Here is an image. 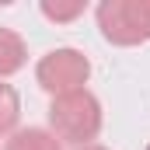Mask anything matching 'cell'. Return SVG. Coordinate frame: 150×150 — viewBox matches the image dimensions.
I'll return each mask as SVG.
<instances>
[{
    "mask_svg": "<svg viewBox=\"0 0 150 150\" xmlns=\"http://www.w3.org/2000/svg\"><path fill=\"white\" fill-rule=\"evenodd\" d=\"M49 126L59 143L91 147V140H98V133H101V101L87 87L59 94L49 105Z\"/></svg>",
    "mask_w": 150,
    "mask_h": 150,
    "instance_id": "1",
    "label": "cell"
},
{
    "mask_svg": "<svg viewBox=\"0 0 150 150\" xmlns=\"http://www.w3.org/2000/svg\"><path fill=\"white\" fill-rule=\"evenodd\" d=\"M98 28L112 45L150 42V0H105V4H98Z\"/></svg>",
    "mask_w": 150,
    "mask_h": 150,
    "instance_id": "2",
    "label": "cell"
},
{
    "mask_svg": "<svg viewBox=\"0 0 150 150\" xmlns=\"http://www.w3.org/2000/svg\"><path fill=\"white\" fill-rule=\"evenodd\" d=\"M91 77V59L80 49H52L38 59L35 67V80L42 91H49L52 98L70 94V91H84Z\"/></svg>",
    "mask_w": 150,
    "mask_h": 150,
    "instance_id": "3",
    "label": "cell"
},
{
    "mask_svg": "<svg viewBox=\"0 0 150 150\" xmlns=\"http://www.w3.org/2000/svg\"><path fill=\"white\" fill-rule=\"evenodd\" d=\"M28 59V49H25V38L11 28H0V80L11 74H18Z\"/></svg>",
    "mask_w": 150,
    "mask_h": 150,
    "instance_id": "4",
    "label": "cell"
},
{
    "mask_svg": "<svg viewBox=\"0 0 150 150\" xmlns=\"http://www.w3.org/2000/svg\"><path fill=\"white\" fill-rule=\"evenodd\" d=\"M7 150H63L59 140L52 136V129H14Z\"/></svg>",
    "mask_w": 150,
    "mask_h": 150,
    "instance_id": "5",
    "label": "cell"
},
{
    "mask_svg": "<svg viewBox=\"0 0 150 150\" xmlns=\"http://www.w3.org/2000/svg\"><path fill=\"white\" fill-rule=\"evenodd\" d=\"M21 115V98L11 84H0V136H11Z\"/></svg>",
    "mask_w": 150,
    "mask_h": 150,
    "instance_id": "6",
    "label": "cell"
},
{
    "mask_svg": "<svg viewBox=\"0 0 150 150\" xmlns=\"http://www.w3.org/2000/svg\"><path fill=\"white\" fill-rule=\"evenodd\" d=\"M42 14L49 18V21H74L84 14V0H74V4H42Z\"/></svg>",
    "mask_w": 150,
    "mask_h": 150,
    "instance_id": "7",
    "label": "cell"
},
{
    "mask_svg": "<svg viewBox=\"0 0 150 150\" xmlns=\"http://www.w3.org/2000/svg\"><path fill=\"white\" fill-rule=\"evenodd\" d=\"M77 150H105V147H98V143H91V147H77Z\"/></svg>",
    "mask_w": 150,
    "mask_h": 150,
    "instance_id": "8",
    "label": "cell"
},
{
    "mask_svg": "<svg viewBox=\"0 0 150 150\" xmlns=\"http://www.w3.org/2000/svg\"><path fill=\"white\" fill-rule=\"evenodd\" d=\"M147 150H150V143H147Z\"/></svg>",
    "mask_w": 150,
    "mask_h": 150,
    "instance_id": "9",
    "label": "cell"
}]
</instances>
